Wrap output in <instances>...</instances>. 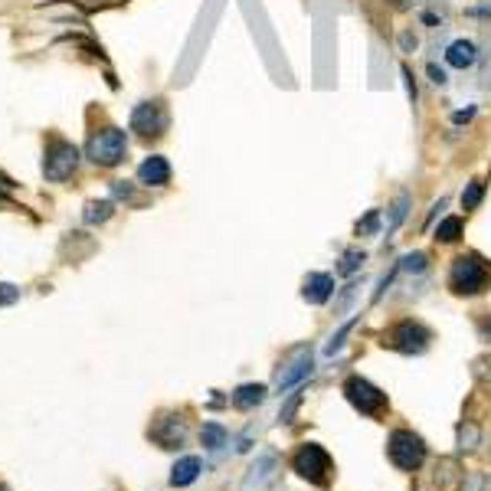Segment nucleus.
Wrapping results in <instances>:
<instances>
[{"instance_id": "nucleus-1", "label": "nucleus", "mask_w": 491, "mask_h": 491, "mask_svg": "<svg viewBox=\"0 0 491 491\" xmlns=\"http://www.w3.org/2000/svg\"><path fill=\"white\" fill-rule=\"evenodd\" d=\"M449 288L455 295H482L491 288V265L478 253L459 255L449 269Z\"/></svg>"}, {"instance_id": "nucleus-2", "label": "nucleus", "mask_w": 491, "mask_h": 491, "mask_svg": "<svg viewBox=\"0 0 491 491\" xmlns=\"http://www.w3.org/2000/svg\"><path fill=\"white\" fill-rule=\"evenodd\" d=\"M125 154H128V138H125L122 128H102V132H95L85 144V158L95 164V167H118L125 161Z\"/></svg>"}, {"instance_id": "nucleus-3", "label": "nucleus", "mask_w": 491, "mask_h": 491, "mask_svg": "<svg viewBox=\"0 0 491 491\" xmlns=\"http://www.w3.org/2000/svg\"><path fill=\"white\" fill-rule=\"evenodd\" d=\"M79 148L66 138H49L46 151H43V177L49 184H63L79 170Z\"/></svg>"}, {"instance_id": "nucleus-4", "label": "nucleus", "mask_w": 491, "mask_h": 491, "mask_svg": "<svg viewBox=\"0 0 491 491\" xmlns=\"http://www.w3.org/2000/svg\"><path fill=\"white\" fill-rule=\"evenodd\" d=\"M292 468L298 472V478L318 485V488H328L331 475H334V462H331V455L324 452L318 442H305L302 449L295 452Z\"/></svg>"}, {"instance_id": "nucleus-5", "label": "nucleus", "mask_w": 491, "mask_h": 491, "mask_svg": "<svg viewBox=\"0 0 491 491\" xmlns=\"http://www.w3.org/2000/svg\"><path fill=\"white\" fill-rule=\"evenodd\" d=\"M387 452H390V462L397 465L400 472H416L426 459V445L416 433H409V429H397V433H390Z\"/></svg>"}, {"instance_id": "nucleus-6", "label": "nucleus", "mask_w": 491, "mask_h": 491, "mask_svg": "<svg viewBox=\"0 0 491 491\" xmlns=\"http://www.w3.org/2000/svg\"><path fill=\"white\" fill-rule=\"evenodd\" d=\"M170 125V115H167V105L161 98H151V102H141L134 105L132 112V132L144 141H151V138H161L167 132Z\"/></svg>"}, {"instance_id": "nucleus-7", "label": "nucleus", "mask_w": 491, "mask_h": 491, "mask_svg": "<svg viewBox=\"0 0 491 491\" xmlns=\"http://www.w3.org/2000/svg\"><path fill=\"white\" fill-rule=\"evenodd\" d=\"M344 397H347V403L357 413L364 416H380L383 409H387V393L383 390H377L370 380L364 377H350L347 383H344Z\"/></svg>"}, {"instance_id": "nucleus-8", "label": "nucleus", "mask_w": 491, "mask_h": 491, "mask_svg": "<svg viewBox=\"0 0 491 491\" xmlns=\"http://www.w3.org/2000/svg\"><path fill=\"white\" fill-rule=\"evenodd\" d=\"M429 340H433V334H429V328L419 321H400L393 324V328L387 331V347L400 350V354H423L426 347H429Z\"/></svg>"}, {"instance_id": "nucleus-9", "label": "nucleus", "mask_w": 491, "mask_h": 491, "mask_svg": "<svg viewBox=\"0 0 491 491\" xmlns=\"http://www.w3.org/2000/svg\"><path fill=\"white\" fill-rule=\"evenodd\" d=\"M308 374H312V350L295 347L292 360H288L285 367H279V374H275V390H279V393H282V390H292L295 383H302Z\"/></svg>"}, {"instance_id": "nucleus-10", "label": "nucleus", "mask_w": 491, "mask_h": 491, "mask_svg": "<svg viewBox=\"0 0 491 491\" xmlns=\"http://www.w3.org/2000/svg\"><path fill=\"white\" fill-rule=\"evenodd\" d=\"M275 472H279V455L272 449H262V452L255 455V462L249 465V472H246L243 491H262L275 478Z\"/></svg>"}, {"instance_id": "nucleus-11", "label": "nucleus", "mask_w": 491, "mask_h": 491, "mask_svg": "<svg viewBox=\"0 0 491 491\" xmlns=\"http://www.w3.org/2000/svg\"><path fill=\"white\" fill-rule=\"evenodd\" d=\"M184 435H187L184 419L174 416V413L161 416V419L154 423V429H151V439L161 445V449H180V445H184Z\"/></svg>"}, {"instance_id": "nucleus-12", "label": "nucleus", "mask_w": 491, "mask_h": 491, "mask_svg": "<svg viewBox=\"0 0 491 491\" xmlns=\"http://www.w3.org/2000/svg\"><path fill=\"white\" fill-rule=\"evenodd\" d=\"M138 184L141 187H167L170 184V164L161 154H151L138 164Z\"/></svg>"}, {"instance_id": "nucleus-13", "label": "nucleus", "mask_w": 491, "mask_h": 491, "mask_svg": "<svg viewBox=\"0 0 491 491\" xmlns=\"http://www.w3.org/2000/svg\"><path fill=\"white\" fill-rule=\"evenodd\" d=\"M334 295V275L328 272H312L302 285V298L308 305H324Z\"/></svg>"}, {"instance_id": "nucleus-14", "label": "nucleus", "mask_w": 491, "mask_h": 491, "mask_svg": "<svg viewBox=\"0 0 491 491\" xmlns=\"http://www.w3.org/2000/svg\"><path fill=\"white\" fill-rule=\"evenodd\" d=\"M200 472H203V462H200L197 455H184V459L170 468V485H174V488H187V485H193L200 478Z\"/></svg>"}, {"instance_id": "nucleus-15", "label": "nucleus", "mask_w": 491, "mask_h": 491, "mask_svg": "<svg viewBox=\"0 0 491 491\" xmlns=\"http://www.w3.org/2000/svg\"><path fill=\"white\" fill-rule=\"evenodd\" d=\"M445 59H449V66H455V69H468V66H475L478 49H475L472 39H455L452 46L445 49Z\"/></svg>"}, {"instance_id": "nucleus-16", "label": "nucleus", "mask_w": 491, "mask_h": 491, "mask_svg": "<svg viewBox=\"0 0 491 491\" xmlns=\"http://www.w3.org/2000/svg\"><path fill=\"white\" fill-rule=\"evenodd\" d=\"M265 400V387L262 383H243L233 390V407L236 409H253Z\"/></svg>"}, {"instance_id": "nucleus-17", "label": "nucleus", "mask_w": 491, "mask_h": 491, "mask_svg": "<svg viewBox=\"0 0 491 491\" xmlns=\"http://www.w3.org/2000/svg\"><path fill=\"white\" fill-rule=\"evenodd\" d=\"M200 442H203V449L217 452V449H223V445L229 442V429L223 423H203V429H200Z\"/></svg>"}, {"instance_id": "nucleus-18", "label": "nucleus", "mask_w": 491, "mask_h": 491, "mask_svg": "<svg viewBox=\"0 0 491 491\" xmlns=\"http://www.w3.org/2000/svg\"><path fill=\"white\" fill-rule=\"evenodd\" d=\"M112 213H115V203H112V200H89V203H85L82 219L89 223V227H95V223H105V219H112Z\"/></svg>"}, {"instance_id": "nucleus-19", "label": "nucleus", "mask_w": 491, "mask_h": 491, "mask_svg": "<svg viewBox=\"0 0 491 491\" xmlns=\"http://www.w3.org/2000/svg\"><path fill=\"white\" fill-rule=\"evenodd\" d=\"M459 236H462V219H459V217L442 219L439 229H435V239H439V243H455Z\"/></svg>"}, {"instance_id": "nucleus-20", "label": "nucleus", "mask_w": 491, "mask_h": 491, "mask_svg": "<svg viewBox=\"0 0 491 491\" xmlns=\"http://www.w3.org/2000/svg\"><path fill=\"white\" fill-rule=\"evenodd\" d=\"M482 442V429H478V426H459V449H462V452H472L475 445Z\"/></svg>"}, {"instance_id": "nucleus-21", "label": "nucleus", "mask_w": 491, "mask_h": 491, "mask_svg": "<svg viewBox=\"0 0 491 491\" xmlns=\"http://www.w3.org/2000/svg\"><path fill=\"white\" fill-rule=\"evenodd\" d=\"M482 197H485V184L482 180H472V184L462 190V210H478Z\"/></svg>"}, {"instance_id": "nucleus-22", "label": "nucleus", "mask_w": 491, "mask_h": 491, "mask_svg": "<svg viewBox=\"0 0 491 491\" xmlns=\"http://www.w3.org/2000/svg\"><path fill=\"white\" fill-rule=\"evenodd\" d=\"M407 210H409V197H407V193H400V197H397V203H393V213H390L387 236H390V233H393V229L400 227V223H403V219H407Z\"/></svg>"}, {"instance_id": "nucleus-23", "label": "nucleus", "mask_w": 491, "mask_h": 491, "mask_svg": "<svg viewBox=\"0 0 491 491\" xmlns=\"http://www.w3.org/2000/svg\"><path fill=\"white\" fill-rule=\"evenodd\" d=\"M364 259H367V255L360 253V249H350V253H344V259H340L338 272H340V275H354L360 265H364Z\"/></svg>"}, {"instance_id": "nucleus-24", "label": "nucleus", "mask_w": 491, "mask_h": 491, "mask_svg": "<svg viewBox=\"0 0 491 491\" xmlns=\"http://www.w3.org/2000/svg\"><path fill=\"white\" fill-rule=\"evenodd\" d=\"M380 229V210H367V217L357 219V236H374Z\"/></svg>"}, {"instance_id": "nucleus-25", "label": "nucleus", "mask_w": 491, "mask_h": 491, "mask_svg": "<svg viewBox=\"0 0 491 491\" xmlns=\"http://www.w3.org/2000/svg\"><path fill=\"white\" fill-rule=\"evenodd\" d=\"M112 193H115L118 200H125V203H141V197L134 193V187L128 184V180H115V184H112Z\"/></svg>"}, {"instance_id": "nucleus-26", "label": "nucleus", "mask_w": 491, "mask_h": 491, "mask_svg": "<svg viewBox=\"0 0 491 491\" xmlns=\"http://www.w3.org/2000/svg\"><path fill=\"white\" fill-rule=\"evenodd\" d=\"M354 324H357V321H347V324H344V328L338 331V334H334V338L328 340V344H324V354H328V357H331V354H334V350H340V347H344V338H347L350 331H354Z\"/></svg>"}, {"instance_id": "nucleus-27", "label": "nucleus", "mask_w": 491, "mask_h": 491, "mask_svg": "<svg viewBox=\"0 0 491 491\" xmlns=\"http://www.w3.org/2000/svg\"><path fill=\"white\" fill-rule=\"evenodd\" d=\"M298 407H302V393H295L292 400H288V403H285L282 409H279V423L282 426H288L295 419V413H298Z\"/></svg>"}, {"instance_id": "nucleus-28", "label": "nucleus", "mask_w": 491, "mask_h": 491, "mask_svg": "<svg viewBox=\"0 0 491 491\" xmlns=\"http://www.w3.org/2000/svg\"><path fill=\"white\" fill-rule=\"evenodd\" d=\"M357 288H360V282H350L344 292H340V298H338V305H334V312H347L350 308V302H354V295H357Z\"/></svg>"}, {"instance_id": "nucleus-29", "label": "nucleus", "mask_w": 491, "mask_h": 491, "mask_svg": "<svg viewBox=\"0 0 491 491\" xmlns=\"http://www.w3.org/2000/svg\"><path fill=\"white\" fill-rule=\"evenodd\" d=\"M13 302H20V288L10 282H0V308H7Z\"/></svg>"}, {"instance_id": "nucleus-30", "label": "nucleus", "mask_w": 491, "mask_h": 491, "mask_svg": "<svg viewBox=\"0 0 491 491\" xmlns=\"http://www.w3.org/2000/svg\"><path fill=\"white\" fill-rule=\"evenodd\" d=\"M403 269H407V272H423V269H426V255L423 253H409L407 259H403Z\"/></svg>"}, {"instance_id": "nucleus-31", "label": "nucleus", "mask_w": 491, "mask_h": 491, "mask_svg": "<svg viewBox=\"0 0 491 491\" xmlns=\"http://www.w3.org/2000/svg\"><path fill=\"white\" fill-rule=\"evenodd\" d=\"M400 46H403V53L416 49V37H413V33H403V37H400Z\"/></svg>"}, {"instance_id": "nucleus-32", "label": "nucleus", "mask_w": 491, "mask_h": 491, "mask_svg": "<svg viewBox=\"0 0 491 491\" xmlns=\"http://www.w3.org/2000/svg\"><path fill=\"white\" fill-rule=\"evenodd\" d=\"M429 76H433V82L435 85H445V72L439 66H429Z\"/></svg>"}, {"instance_id": "nucleus-33", "label": "nucleus", "mask_w": 491, "mask_h": 491, "mask_svg": "<svg viewBox=\"0 0 491 491\" xmlns=\"http://www.w3.org/2000/svg\"><path fill=\"white\" fill-rule=\"evenodd\" d=\"M472 115H475V108H468V112H455V115H452V122H468Z\"/></svg>"}]
</instances>
